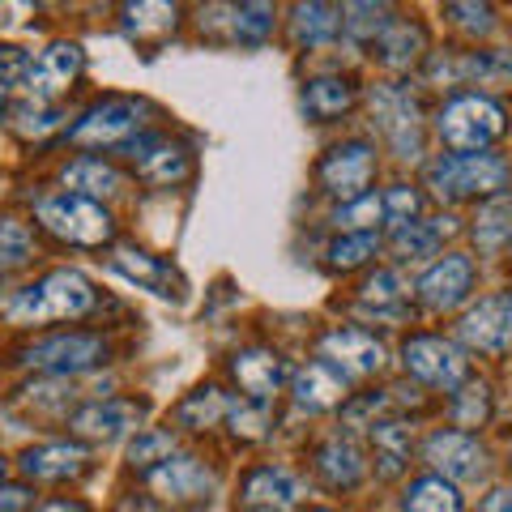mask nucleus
Segmentation results:
<instances>
[{
  "label": "nucleus",
  "instance_id": "nucleus-1",
  "mask_svg": "<svg viewBox=\"0 0 512 512\" xmlns=\"http://www.w3.org/2000/svg\"><path fill=\"white\" fill-rule=\"evenodd\" d=\"M94 308V291L77 269H56L43 282L18 291V299L9 303L13 325H43V320H69Z\"/></svg>",
  "mask_w": 512,
  "mask_h": 512
},
{
  "label": "nucleus",
  "instance_id": "nucleus-2",
  "mask_svg": "<svg viewBox=\"0 0 512 512\" xmlns=\"http://www.w3.org/2000/svg\"><path fill=\"white\" fill-rule=\"evenodd\" d=\"M427 184L444 201L466 197H495L508 184V163L500 154H448L427 167Z\"/></svg>",
  "mask_w": 512,
  "mask_h": 512
},
{
  "label": "nucleus",
  "instance_id": "nucleus-3",
  "mask_svg": "<svg viewBox=\"0 0 512 512\" xmlns=\"http://www.w3.org/2000/svg\"><path fill=\"white\" fill-rule=\"evenodd\" d=\"M504 133V107L487 94H457L440 111V137L457 154H483Z\"/></svg>",
  "mask_w": 512,
  "mask_h": 512
},
{
  "label": "nucleus",
  "instance_id": "nucleus-4",
  "mask_svg": "<svg viewBox=\"0 0 512 512\" xmlns=\"http://www.w3.org/2000/svg\"><path fill=\"white\" fill-rule=\"evenodd\" d=\"M39 222L56 239H69V244H82V248H94L111 239V218L99 201L90 197H77V192H60V197H47L39 205Z\"/></svg>",
  "mask_w": 512,
  "mask_h": 512
},
{
  "label": "nucleus",
  "instance_id": "nucleus-5",
  "mask_svg": "<svg viewBox=\"0 0 512 512\" xmlns=\"http://www.w3.org/2000/svg\"><path fill=\"white\" fill-rule=\"evenodd\" d=\"M316 175H320V188L333 192V197L359 201L363 188L372 184V175H376V150L367 146V141H346V146L325 154V163H320Z\"/></svg>",
  "mask_w": 512,
  "mask_h": 512
},
{
  "label": "nucleus",
  "instance_id": "nucleus-6",
  "mask_svg": "<svg viewBox=\"0 0 512 512\" xmlns=\"http://www.w3.org/2000/svg\"><path fill=\"white\" fill-rule=\"evenodd\" d=\"M99 359H103V338H94V333H60V338H47L22 355V363L52 376H77Z\"/></svg>",
  "mask_w": 512,
  "mask_h": 512
},
{
  "label": "nucleus",
  "instance_id": "nucleus-7",
  "mask_svg": "<svg viewBox=\"0 0 512 512\" xmlns=\"http://www.w3.org/2000/svg\"><path fill=\"white\" fill-rule=\"evenodd\" d=\"M461 338L474 350H487V355L512 350V291L478 299L474 308L461 316Z\"/></svg>",
  "mask_w": 512,
  "mask_h": 512
},
{
  "label": "nucleus",
  "instance_id": "nucleus-8",
  "mask_svg": "<svg viewBox=\"0 0 512 512\" xmlns=\"http://www.w3.org/2000/svg\"><path fill=\"white\" fill-rule=\"evenodd\" d=\"M372 116L380 120L384 137L397 146L402 158L419 154V103L406 86H376L372 90Z\"/></svg>",
  "mask_w": 512,
  "mask_h": 512
},
{
  "label": "nucleus",
  "instance_id": "nucleus-9",
  "mask_svg": "<svg viewBox=\"0 0 512 512\" xmlns=\"http://www.w3.org/2000/svg\"><path fill=\"white\" fill-rule=\"evenodd\" d=\"M141 124V103L133 99H107L99 107H90L82 120L69 128L73 146H116L133 128Z\"/></svg>",
  "mask_w": 512,
  "mask_h": 512
},
{
  "label": "nucleus",
  "instance_id": "nucleus-10",
  "mask_svg": "<svg viewBox=\"0 0 512 512\" xmlns=\"http://www.w3.org/2000/svg\"><path fill=\"white\" fill-rule=\"evenodd\" d=\"M77 73H82V47L77 43H47L35 56V64H30L22 86L35 103H47V99H56L60 90H69L77 82Z\"/></svg>",
  "mask_w": 512,
  "mask_h": 512
},
{
  "label": "nucleus",
  "instance_id": "nucleus-11",
  "mask_svg": "<svg viewBox=\"0 0 512 512\" xmlns=\"http://www.w3.org/2000/svg\"><path fill=\"white\" fill-rule=\"evenodd\" d=\"M402 359L406 372H414L427 384H440V389H453V384L466 380V355L444 338H410Z\"/></svg>",
  "mask_w": 512,
  "mask_h": 512
},
{
  "label": "nucleus",
  "instance_id": "nucleus-12",
  "mask_svg": "<svg viewBox=\"0 0 512 512\" xmlns=\"http://www.w3.org/2000/svg\"><path fill=\"white\" fill-rule=\"evenodd\" d=\"M141 414H146V402H124V397H107V402H90L69 419V427L82 440H120L128 431H141Z\"/></svg>",
  "mask_w": 512,
  "mask_h": 512
},
{
  "label": "nucleus",
  "instance_id": "nucleus-13",
  "mask_svg": "<svg viewBox=\"0 0 512 512\" xmlns=\"http://www.w3.org/2000/svg\"><path fill=\"white\" fill-rule=\"evenodd\" d=\"M470 286H474V261L470 256H461V252H448L444 261H436L419 278V299L427 303V308L448 312V308H457V303L470 295Z\"/></svg>",
  "mask_w": 512,
  "mask_h": 512
},
{
  "label": "nucleus",
  "instance_id": "nucleus-14",
  "mask_svg": "<svg viewBox=\"0 0 512 512\" xmlns=\"http://www.w3.org/2000/svg\"><path fill=\"white\" fill-rule=\"evenodd\" d=\"M427 461L444 478L470 483V478L483 474L487 453H483V444H478L474 436H466V431H436V436L427 440Z\"/></svg>",
  "mask_w": 512,
  "mask_h": 512
},
{
  "label": "nucleus",
  "instance_id": "nucleus-15",
  "mask_svg": "<svg viewBox=\"0 0 512 512\" xmlns=\"http://www.w3.org/2000/svg\"><path fill=\"white\" fill-rule=\"evenodd\" d=\"M150 487L163 500H205L214 491V470L197 457H167L158 470H150Z\"/></svg>",
  "mask_w": 512,
  "mask_h": 512
},
{
  "label": "nucleus",
  "instance_id": "nucleus-16",
  "mask_svg": "<svg viewBox=\"0 0 512 512\" xmlns=\"http://www.w3.org/2000/svg\"><path fill=\"white\" fill-rule=\"evenodd\" d=\"M320 355H325V363L342 367L346 376H367V372H380L384 367V346L359 329H333L329 338L320 342Z\"/></svg>",
  "mask_w": 512,
  "mask_h": 512
},
{
  "label": "nucleus",
  "instance_id": "nucleus-17",
  "mask_svg": "<svg viewBox=\"0 0 512 512\" xmlns=\"http://www.w3.org/2000/svg\"><path fill=\"white\" fill-rule=\"evenodd\" d=\"M286 359L274 355V350H244V355H235L231 363V376L239 380V389H244L252 402H265V397H274L286 380Z\"/></svg>",
  "mask_w": 512,
  "mask_h": 512
},
{
  "label": "nucleus",
  "instance_id": "nucleus-18",
  "mask_svg": "<svg viewBox=\"0 0 512 512\" xmlns=\"http://www.w3.org/2000/svg\"><path fill=\"white\" fill-rule=\"evenodd\" d=\"M299 500H303V483L291 470H282V466L256 470V474H248V483H244V504L248 508L286 512V508H295Z\"/></svg>",
  "mask_w": 512,
  "mask_h": 512
},
{
  "label": "nucleus",
  "instance_id": "nucleus-19",
  "mask_svg": "<svg viewBox=\"0 0 512 512\" xmlns=\"http://www.w3.org/2000/svg\"><path fill=\"white\" fill-rule=\"evenodd\" d=\"M90 453L82 444H39L22 453V470L30 478H43V483H64V478L86 474Z\"/></svg>",
  "mask_w": 512,
  "mask_h": 512
},
{
  "label": "nucleus",
  "instance_id": "nucleus-20",
  "mask_svg": "<svg viewBox=\"0 0 512 512\" xmlns=\"http://www.w3.org/2000/svg\"><path fill=\"white\" fill-rule=\"evenodd\" d=\"M137 150H146V154L137 158L141 180H150V184H158V188H171V184L188 180L192 158H188V150H184V146H171V141L146 137V141H141V146H133V154H137Z\"/></svg>",
  "mask_w": 512,
  "mask_h": 512
},
{
  "label": "nucleus",
  "instance_id": "nucleus-21",
  "mask_svg": "<svg viewBox=\"0 0 512 512\" xmlns=\"http://www.w3.org/2000/svg\"><path fill=\"white\" fill-rule=\"evenodd\" d=\"M346 397V372L342 367H333V363H308L303 372L295 376V402L303 410H329V406H338Z\"/></svg>",
  "mask_w": 512,
  "mask_h": 512
},
{
  "label": "nucleus",
  "instance_id": "nucleus-22",
  "mask_svg": "<svg viewBox=\"0 0 512 512\" xmlns=\"http://www.w3.org/2000/svg\"><path fill=\"white\" fill-rule=\"evenodd\" d=\"M111 265H116L124 278L141 282V286H146V291L163 295V299L180 295V278H175V269H171L167 261H158V256L141 252V248H116V256H111Z\"/></svg>",
  "mask_w": 512,
  "mask_h": 512
},
{
  "label": "nucleus",
  "instance_id": "nucleus-23",
  "mask_svg": "<svg viewBox=\"0 0 512 512\" xmlns=\"http://www.w3.org/2000/svg\"><path fill=\"white\" fill-rule=\"evenodd\" d=\"M355 103V82L350 77H312L308 86H303V116L325 124L333 116H342Z\"/></svg>",
  "mask_w": 512,
  "mask_h": 512
},
{
  "label": "nucleus",
  "instance_id": "nucleus-24",
  "mask_svg": "<svg viewBox=\"0 0 512 512\" xmlns=\"http://www.w3.org/2000/svg\"><path fill=\"white\" fill-rule=\"evenodd\" d=\"M316 470H320V478H325L329 487H355L359 478H363V457H359V448H355V444L338 436V440L320 444Z\"/></svg>",
  "mask_w": 512,
  "mask_h": 512
},
{
  "label": "nucleus",
  "instance_id": "nucleus-25",
  "mask_svg": "<svg viewBox=\"0 0 512 512\" xmlns=\"http://www.w3.org/2000/svg\"><path fill=\"white\" fill-rule=\"evenodd\" d=\"M423 47H427L423 26L393 22L389 30H384V39H380V64L384 69H410V64L423 56Z\"/></svg>",
  "mask_w": 512,
  "mask_h": 512
},
{
  "label": "nucleus",
  "instance_id": "nucleus-26",
  "mask_svg": "<svg viewBox=\"0 0 512 512\" xmlns=\"http://www.w3.org/2000/svg\"><path fill=\"white\" fill-rule=\"evenodd\" d=\"M64 188L77 192V197H111L120 188V175L99 158H77V163L64 167Z\"/></svg>",
  "mask_w": 512,
  "mask_h": 512
},
{
  "label": "nucleus",
  "instance_id": "nucleus-27",
  "mask_svg": "<svg viewBox=\"0 0 512 512\" xmlns=\"http://www.w3.org/2000/svg\"><path fill=\"white\" fill-rule=\"evenodd\" d=\"M453 231L448 227V218H436V222H423V218H414L406 222V227H397L393 235V252L402 256V261H419V256H431L440 248V239Z\"/></svg>",
  "mask_w": 512,
  "mask_h": 512
},
{
  "label": "nucleus",
  "instance_id": "nucleus-28",
  "mask_svg": "<svg viewBox=\"0 0 512 512\" xmlns=\"http://www.w3.org/2000/svg\"><path fill=\"white\" fill-rule=\"evenodd\" d=\"M338 30H342V9H333V5H299L295 9V39L299 43L320 47L338 35Z\"/></svg>",
  "mask_w": 512,
  "mask_h": 512
},
{
  "label": "nucleus",
  "instance_id": "nucleus-29",
  "mask_svg": "<svg viewBox=\"0 0 512 512\" xmlns=\"http://www.w3.org/2000/svg\"><path fill=\"white\" fill-rule=\"evenodd\" d=\"M474 239L483 252H500L508 239H512V201L508 197H495L491 205L478 210V222H474Z\"/></svg>",
  "mask_w": 512,
  "mask_h": 512
},
{
  "label": "nucleus",
  "instance_id": "nucleus-30",
  "mask_svg": "<svg viewBox=\"0 0 512 512\" xmlns=\"http://www.w3.org/2000/svg\"><path fill=\"white\" fill-rule=\"evenodd\" d=\"M222 13H227V26L239 43H261L269 30H274V18H278L274 5H231Z\"/></svg>",
  "mask_w": 512,
  "mask_h": 512
},
{
  "label": "nucleus",
  "instance_id": "nucleus-31",
  "mask_svg": "<svg viewBox=\"0 0 512 512\" xmlns=\"http://www.w3.org/2000/svg\"><path fill=\"white\" fill-rule=\"evenodd\" d=\"M406 512H461V495L444 478H419L406 491Z\"/></svg>",
  "mask_w": 512,
  "mask_h": 512
},
{
  "label": "nucleus",
  "instance_id": "nucleus-32",
  "mask_svg": "<svg viewBox=\"0 0 512 512\" xmlns=\"http://www.w3.org/2000/svg\"><path fill=\"white\" fill-rule=\"evenodd\" d=\"M175 22H180V9H175V5H128L124 9V30L133 39L171 35Z\"/></svg>",
  "mask_w": 512,
  "mask_h": 512
},
{
  "label": "nucleus",
  "instance_id": "nucleus-33",
  "mask_svg": "<svg viewBox=\"0 0 512 512\" xmlns=\"http://www.w3.org/2000/svg\"><path fill=\"white\" fill-rule=\"evenodd\" d=\"M222 414H227V402H222V393L214 389V384H205V389L188 393L180 406H175V419H180L184 427H214Z\"/></svg>",
  "mask_w": 512,
  "mask_h": 512
},
{
  "label": "nucleus",
  "instance_id": "nucleus-34",
  "mask_svg": "<svg viewBox=\"0 0 512 512\" xmlns=\"http://www.w3.org/2000/svg\"><path fill=\"white\" fill-rule=\"evenodd\" d=\"M171 453H175V436L163 427H141L133 436V444H128V461H133L137 470H150V466L158 470Z\"/></svg>",
  "mask_w": 512,
  "mask_h": 512
},
{
  "label": "nucleus",
  "instance_id": "nucleus-35",
  "mask_svg": "<svg viewBox=\"0 0 512 512\" xmlns=\"http://www.w3.org/2000/svg\"><path fill=\"white\" fill-rule=\"evenodd\" d=\"M389 5H346L342 9V30L350 39L359 43H372L376 35L384 39V30H389Z\"/></svg>",
  "mask_w": 512,
  "mask_h": 512
},
{
  "label": "nucleus",
  "instance_id": "nucleus-36",
  "mask_svg": "<svg viewBox=\"0 0 512 512\" xmlns=\"http://www.w3.org/2000/svg\"><path fill=\"white\" fill-rule=\"evenodd\" d=\"M35 256V235L18 218H0V269H18Z\"/></svg>",
  "mask_w": 512,
  "mask_h": 512
},
{
  "label": "nucleus",
  "instance_id": "nucleus-37",
  "mask_svg": "<svg viewBox=\"0 0 512 512\" xmlns=\"http://www.w3.org/2000/svg\"><path fill=\"white\" fill-rule=\"evenodd\" d=\"M384 218V197H376V192H363L359 201H346L338 214H333V227H342L350 235H363L372 231V222Z\"/></svg>",
  "mask_w": 512,
  "mask_h": 512
},
{
  "label": "nucleus",
  "instance_id": "nucleus-38",
  "mask_svg": "<svg viewBox=\"0 0 512 512\" xmlns=\"http://www.w3.org/2000/svg\"><path fill=\"white\" fill-rule=\"evenodd\" d=\"M372 440H376V457L384 461V474H397L406 466V457H410V431L402 423H380L372 431Z\"/></svg>",
  "mask_w": 512,
  "mask_h": 512
},
{
  "label": "nucleus",
  "instance_id": "nucleus-39",
  "mask_svg": "<svg viewBox=\"0 0 512 512\" xmlns=\"http://www.w3.org/2000/svg\"><path fill=\"white\" fill-rule=\"evenodd\" d=\"M376 248H380V239H376L372 231L346 235V239H338V244L329 248V265H333V269H355V265L367 261V256H376Z\"/></svg>",
  "mask_w": 512,
  "mask_h": 512
},
{
  "label": "nucleus",
  "instance_id": "nucleus-40",
  "mask_svg": "<svg viewBox=\"0 0 512 512\" xmlns=\"http://www.w3.org/2000/svg\"><path fill=\"white\" fill-rule=\"evenodd\" d=\"M227 419H231V431L244 440H261L265 427H269V414H265V402H231L227 406Z\"/></svg>",
  "mask_w": 512,
  "mask_h": 512
},
{
  "label": "nucleus",
  "instance_id": "nucleus-41",
  "mask_svg": "<svg viewBox=\"0 0 512 512\" xmlns=\"http://www.w3.org/2000/svg\"><path fill=\"white\" fill-rule=\"evenodd\" d=\"M402 291H406V282L397 278L393 269H376V274L359 286V299L363 303H376V308H389V303L402 299Z\"/></svg>",
  "mask_w": 512,
  "mask_h": 512
},
{
  "label": "nucleus",
  "instance_id": "nucleus-42",
  "mask_svg": "<svg viewBox=\"0 0 512 512\" xmlns=\"http://www.w3.org/2000/svg\"><path fill=\"white\" fill-rule=\"evenodd\" d=\"M491 414V397H487V389L483 384H470V389H461L457 393V402H453V419L461 423V427H478Z\"/></svg>",
  "mask_w": 512,
  "mask_h": 512
},
{
  "label": "nucleus",
  "instance_id": "nucleus-43",
  "mask_svg": "<svg viewBox=\"0 0 512 512\" xmlns=\"http://www.w3.org/2000/svg\"><path fill=\"white\" fill-rule=\"evenodd\" d=\"M419 192H414L410 184H393L389 192H384V218L397 222V227H406V222L419 218Z\"/></svg>",
  "mask_w": 512,
  "mask_h": 512
},
{
  "label": "nucleus",
  "instance_id": "nucleus-44",
  "mask_svg": "<svg viewBox=\"0 0 512 512\" xmlns=\"http://www.w3.org/2000/svg\"><path fill=\"white\" fill-rule=\"evenodd\" d=\"M30 60L22 47H13V43H0V86H13V82H26V73H30Z\"/></svg>",
  "mask_w": 512,
  "mask_h": 512
},
{
  "label": "nucleus",
  "instance_id": "nucleus-45",
  "mask_svg": "<svg viewBox=\"0 0 512 512\" xmlns=\"http://www.w3.org/2000/svg\"><path fill=\"white\" fill-rule=\"evenodd\" d=\"M444 13H448V18H453L457 26L474 30V35H487V30L495 26V13H491L487 5H448Z\"/></svg>",
  "mask_w": 512,
  "mask_h": 512
},
{
  "label": "nucleus",
  "instance_id": "nucleus-46",
  "mask_svg": "<svg viewBox=\"0 0 512 512\" xmlns=\"http://www.w3.org/2000/svg\"><path fill=\"white\" fill-rule=\"evenodd\" d=\"M60 124V111L56 107H22L18 111V128L26 137H43V133H52V128Z\"/></svg>",
  "mask_w": 512,
  "mask_h": 512
},
{
  "label": "nucleus",
  "instance_id": "nucleus-47",
  "mask_svg": "<svg viewBox=\"0 0 512 512\" xmlns=\"http://www.w3.org/2000/svg\"><path fill=\"white\" fill-rule=\"evenodd\" d=\"M30 504L26 487H0V512H22Z\"/></svg>",
  "mask_w": 512,
  "mask_h": 512
},
{
  "label": "nucleus",
  "instance_id": "nucleus-48",
  "mask_svg": "<svg viewBox=\"0 0 512 512\" xmlns=\"http://www.w3.org/2000/svg\"><path fill=\"white\" fill-rule=\"evenodd\" d=\"M478 512H512V491H508V487H504V491H491L487 504L478 508Z\"/></svg>",
  "mask_w": 512,
  "mask_h": 512
},
{
  "label": "nucleus",
  "instance_id": "nucleus-49",
  "mask_svg": "<svg viewBox=\"0 0 512 512\" xmlns=\"http://www.w3.org/2000/svg\"><path fill=\"white\" fill-rule=\"evenodd\" d=\"M116 512H163V508H158L154 500H146V495H128Z\"/></svg>",
  "mask_w": 512,
  "mask_h": 512
},
{
  "label": "nucleus",
  "instance_id": "nucleus-50",
  "mask_svg": "<svg viewBox=\"0 0 512 512\" xmlns=\"http://www.w3.org/2000/svg\"><path fill=\"white\" fill-rule=\"evenodd\" d=\"M35 512H90L86 504H77V500H47L43 508H35Z\"/></svg>",
  "mask_w": 512,
  "mask_h": 512
},
{
  "label": "nucleus",
  "instance_id": "nucleus-51",
  "mask_svg": "<svg viewBox=\"0 0 512 512\" xmlns=\"http://www.w3.org/2000/svg\"><path fill=\"white\" fill-rule=\"evenodd\" d=\"M316 512H329V508H316Z\"/></svg>",
  "mask_w": 512,
  "mask_h": 512
},
{
  "label": "nucleus",
  "instance_id": "nucleus-52",
  "mask_svg": "<svg viewBox=\"0 0 512 512\" xmlns=\"http://www.w3.org/2000/svg\"><path fill=\"white\" fill-rule=\"evenodd\" d=\"M508 244H512V239H508Z\"/></svg>",
  "mask_w": 512,
  "mask_h": 512
}]
</instances>
